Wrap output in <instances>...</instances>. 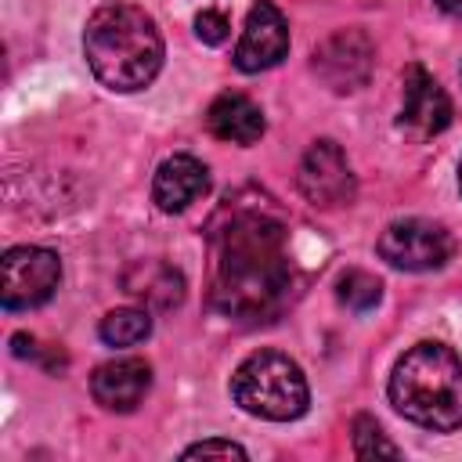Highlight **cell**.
Masks as SVG:
<instances>
[{
  "mask_svg": "<svg viewBox=\"0 0 462 462\" xmlns=\"http://www.w3.org/2000/svg\"><path fill=\"white\" fill-rule=\"evenodd\" d=\"M354 455L357 458H401V448L383 433L372 415L354 419Z\"/></svg>",
  "mask_w": 462,
  "mask_h": 462,
  "instance_id": "17",
  "label": "cell"
},
{
  "mask_svg": "<svg viewBox=\"0 0 462 462\" xmlns=\"http://www.w3.org/2000/svg\"><path fill=\"white\" fill-rule=\"evenodd\" d=\"M390 404L415 426L451 433L462 426V357L433 339L404 350L390 372Z\"/></svg>",
  "mask_w": 462,
  "mask_h": 462,
  "instance_id": "3",
  "label": "cell"
},
{
  "mask_svg": "<svg viewBox=\"0 0 462 462\" xmlns=\"http://www.w3.org/2000/svg\"><path fill=\"white\" fill-rule=\"evenodd\" d=\"M292 289L285 224L256 202H235L213 220V282L209 303L235 321L278 314Z\"/></svg>",
  "mask_w": 462,
  "mask_h": 462,
  "instance_id": "1",
  "label": "cell"
},
{
  "mask_svg": "<svg viewBox=\"0 0 462 462\" xmlns=\"http://www.w3.org/2000/svg\"><path fill=\"white\" fill-rule=\"evenodd\" d=\"M444 14H455V18H462V0H433Z\"/></svg>",
  "mask_w": 462,
  "mask_h": 462,
  "instance_id": "20",
  "label": "cell"
},
{
  "mask_svg": "<svg viewBox=\"0 0 462 462\" xmlns=\"http://www.w3.org/2000/svg\"><path fill=\"white\" fill-rule=\"evenodd\" d=\"M231 397L242 411H249L256 419H267V422L300 419L310 404L303 368L282 350L249 354L231 375Z\"/></svg>",
  "mask_w": 462,
  "mask_h": 462,
  "instance_id": "4",
  "label": "cell"
},
{
  "mask_svg": "<svg viewBox=\"0 0 462 462\" xmlns=\"http://www.w3.org/2000/svg\"><path fill=\"white\" fill-rule=\"evenodd\" d=\"M83 54L97 83L119 94L144 90L162 69V36L148 11L134 4H101L83 29Z\"/></svg>",
  "mask_w": 462,
  "mask_h": 462,
  "instance_id": "2",
  "label": "cell"
},
{
  "mask_svg": "<svg viewBox=\"0 0 462 462\" xmlns=\"http://www.w3.org/2000/svg\"><path fill=\"white\" fill-rule=\"evenodd\" d=\"M451 123V101L444 87L422 69L408 65L404 83H401V112H397V130L411 141H430Z\"/></svg>",
  "mask_w": 462,
  "mask_h": 462,
  "instance_id": "8",
  "label": "cell"
},
{
  "mask_svg": "<svg viewBox=\"0 0 462 462\" xmlns=\"http://www.w3.org/2000/svg\"><path fill=\"white\" fill-rule=\"evenodd\" d=\"M227 29H231V22H227V14L224 11H213V7H206V11H199L195 14V36L202 40V43H224L227 40Z\"/></svg>",
  "mask_w": 462,
  "mask_h": 462,
  "instance_id": "18",
  "label": "cell"
},
{
  "mask_svg": "<svg viewBox=\"0 0 462 462\" xmlns=\"http://www.w3.org/2000/svg\"><path fill=\"white\" fill-rule=\"evenodd\" d=\"M184 458H245V448L235 444V440H199L191 448H184Z\"/></svg>",
  "mask_w": 462,
  "mask_h": 462,
  "instance_id": "19",
  "label": "cell"
},
{
  "mask_svg": "<svg viewBox=\"0 0 462 462\" xmlns=\"http://www.w3.org/2000/svg\"><path fill=\"white\" fill-rule=\"evenodd\" d=\"M372 61H375L372 40L361 29H339L314 51L310 65L325 87H332L336 94H354L368 83Z\"/></svg>",
  "mask_w": 462,
  "mask_h": 462,
  "instance_id": "9",
  "label": "cell"
},
{
  "mask_svg": "<svg viewBox=\"0 0 462 462\" xmlns=\"http://www.w3.org/2000/svg\"><path fill=\"white\" fill-rule=\"evenodd\" d=\"M209 191V170L195 155H170L152 177V202L162 213H184Z\"/></svg>",
  "mask_w": 462,
  "mask_h": 462,
  "instance_id": "12",
  "label": "cell"
},
{
  "mask_svg": "<svg viewBox=\"0 0 462 462\" xmlns=\"http://www.w3.org/2000/svg\"><path fill=\"white\" fill-rule=\"evenodd\" d=\"M455 253V238L448 227L433 224V220H393L383 235H379V256L401 271H437L451 260Z\"/></svg>",
  "mask_w": 462,
  "mask_h": 462,
  "instance_id": "6",
  "label": "cell"
},
{
  "mask_svg": "<svg viewBox=\"0 0 462 462\" xmlns=\"http://www.w3.org/2000/svg\"><path fill=\"white\" fill-rule=\"evenodd\" d=\"M336 300L343 307L365 314V310H372L383 300V282L375 274H368V271H357V267L354 271H343L339 282H336Z\"/></svg>",
  "mask_w": 462,
  "mask_h": 462,
  "instance_id": "16",
  "label": "cell"
},
{
  "mask_svg": "<svg viewBox=\"0 0 462 462\" xmlns=\"http://www.w3.org/2000/svg\"><path fill=\"white\" fill-rule=\"evenodd\" d=\"M97 332H101V339H105L108 346H134V343L148 339L152 318H148V310H141V307H119V310H108V314L101 318Z\"/></svg>",
  "mask_w": 462,
  "mask_h": 462,
  "instance_id": "15",
  "label": "cell"
},
{
  "mask_svg": "<svg viewBox=\"0 0 462 462\" xmlns=\"http://www.w3.org/2000/svg\"><path fill=\"white\" fill-rule=\"evenodd\" d=\"M123 289L144 307L170 310L184 300V274L162 260H141L123 274Z\"/></svg>",
  "mask_w": 462,
  "mask_h": 462,
  "instance_id": "14",
  "label": "cell"
},
{
  "mask_svg": "<svg viewBox=\"0 0 462 462\" xmlns=\"http://www.w3.org/2000/svg\"><path fill=\"white\" fill-rule=\"evenodd\" d=\"M152 390V365L141 357L105 361L90 375V393L105 411H134Z\"/></svg>",
  "mask_w": 462,
  "mask_h": 462,
  "instance_id": "11",
  "label": "cell"
},
{
  "mask_svg": "<svg viewBox=\"0 0 462 462\" xmlns=\"http://www.w3.org/2000/svg\"><path fill=\"white\" fill-rule=\"evenodd\" d=\"M296 184H300L303 199L318 209H339L357 191L354 170H350V162L336 141H314L307 148V155L300 159Z\"/></svg>",
  "mask_w": 462,
  "mask_h": 462,
  "instance_id": "7",
  "label": "cell"
},
{
  "mask_svg": "<svg viewBox=\"0 0 462 462\" xmlns=\"http://www.w3.org/2000/svg\"><path fill=\"white\" fill-rule=\"evenodd\" d=\"M458 188H462V162H458Z\"/></svg>",
  "mask_w": 462,
  "mask_h": 462,
  "instance_id": "21",
  "label": "cell"
},
{
  "mask_svg": "<svg viewBox=\"0 0 462 462\" xmlns=\"http://www.w3.org/2000/svg\"><path fill=\"white\" fill-rule=\"evenodd\" d=\"M0 274H4V285H0L4 307L29 310L54 296V289L61 282V260H58V253H51L43 245H14L4 253Z\"/></svg>",
  "mask_w": 462,
  "mask_h": 462,
  "instance_id": "5",
  "label": "cell"
},
{
  "mask_svg": "<svg viewBox=\"0 0 462 462\" xmlns=\"http://www.w3.org/2000/svg\"><path fill=\"white\" fill-rule=\"evenodd\" d=\"M289 54V22L271 0H256L245 14L238 47H235V65L242 72H263L274 69Z\"/></svg>",
  "mask_w": 462,
  "mask_h": 462,
  "instance_id": "10",
  "label": "cell"
},
{
  "mask_svg": "<svg viewBox=\"0 0 462 462\" xmlns=\"http://www.w3.org/2000/svg\"><path fill=\"white\" fill-rule=\"evenodd\" d=\"M206 130L217 137V141H227V144H256L267 130L263 123V112L253 97L238 94V90H224L213 97V105L206 108Z\"/></svg>",
  "mask_w": 462,
  "mask_h": 462,
  "instance_id": "13",
  "label": "cell"
}]
</instances>
